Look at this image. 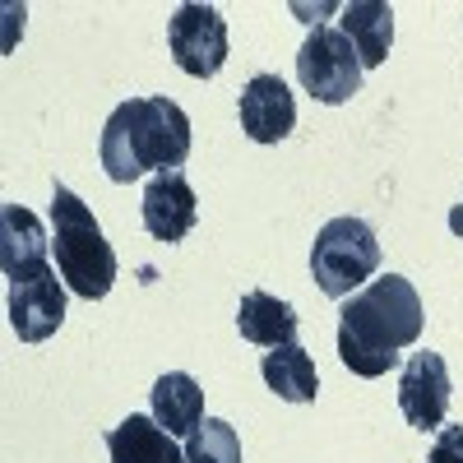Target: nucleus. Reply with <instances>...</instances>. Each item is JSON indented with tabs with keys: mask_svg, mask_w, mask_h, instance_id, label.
<instances>
[{
	"mask_svg": "<svg viewBox=\"0 0 463 463\" xmlns=\"http://www.w3.org/2000/svg\"><path fill=\"white\" fill-rule=\"evenodd\" d=\"M52 255H56V274L65 279L74 297L102 301L111 292L116 250L102 237L93 209L65 185H56V195H52Z\"/></svg>",
	"mask_w": 463,
	"mask_h": 463,
	"instance_id": "nucleus-3",
	"label": "nucleus"
},
{
	"mask_svg": "<svg viewBox=\"0 0 463 463\" xmlns=\"http://www.w3.org/2000/svg\"><path fill=\"white\" fill-rule=\"evenodd\" d=\"M185 463H241V436L232 421L204 417L195 436H185Z\"/></svg>",
	"mask_w": 463,
	"mask_h": 463,
	"instance_id": "nucleus-17",
	"label": "nucleus"
},
{
	"mask_svg": "<svg viewBox=\"0 0 463 463\" xmlns=\"http://www.w3.org/2000/svg\"><path fill=\"white\" fill-rule=\"evenodd\" d=\"M431 463H463V427H440L436 431Z\"/></svg>",
	"mask_w": 463,
	"mask_h": 463,
	"instance_id": "nucleus-18",
	"label": "nucleus"
},
{
	"mask_svg": "<svg viewBox=\"0 0 463 463\" xmlns=\"http://www.w3.org/2000/svg\"><path fill=\"white\" fill-rule=\"evenodd\" d=\"M399 408L408 427L417 431H440L449 412V371L440 353H412L403 375H399Z\"/></svg>",
	"mask_w": 463,
	"mask_h": 463,
	"instance_id": "nucleus-7",
	"label": "nucleus"
},
{
	"mask_svg": "<svg viewBox=\"0 0 463 463\" xmlns=\"http://www.w3.org/2000/svg\"><path fill=\"white\" fill-rule=\"evenodd\" d=\"M107 454L111 463H185V449L153 421V412H130L121 427H111Z\"/></svg>",
	"mask_w": 463,
	"mask_h": 463,
	"instance_id": "nucleus-12",
	"label": "nucleus"
},
{
	"mask_svg": "<svg viewBox=\"0 0 463 463\" xmlns=\"http://www.w3.org/2000/svg\"><path fill=\"white\" fill-rule=\"evenodd\" d=\"M190 158V116L172 98H130L102 126V172L130 185L144 172H176Z\"/></svg>",
	"mask_w": 463,
	"mask_h": 463,
	"instance_id": "nucleus-2",
	"label": "nucleus"
},
{
	"mask_svg": "<svg viewBox=\"0 0 463 463\" xmlns=\"http://www.w3.org/2000/svg\"><path fill=\"white\" fill-rule=\"evenodd\" d=\"M297 80L316 102L338 107L362 89V56L343 37V28L320 24V28H311V37H306L301 52H297Z\"/></svg>",
	"mask_w": 463,
	"mask_h": 463,
	"instance_id": "nucleus-5",
	"label": "nucleus"
},
{
	"mask_svg": "<svg viewBox=\"0 0 463 463\" xmlns=\"http://www.w3.org/2000/svg\"><path fill=\"white\" fill-rule=\"evenodd\" d=\"M260 375L264 384L274 390L283 403H316L320 394V375H316V362L301 343H283V347H269L264 362H260Z\"/></svg>",
	"mask_w": 463,
	"mask_h": 463,
	"instance_id": "nucleus-14",
	"label": "nucleus"
},
{
	"mask_svg": "<svg viewBox=\"0 0 463 463\" xmlns=\"http://www.w3.org/2000/svg\"><path fill=\"white\" fill-rule=\"evenodd\" d=\"M343 37L357 47L362 56V70H375L390 56V43H394V10L384 0H353L343 10Z\"/></svg>",
	"mask_w": 463,
	"mask_h": 463,
	"instance_id": "nucleus-15",
	"label": "nucleus"
},
{
	"mask_svg": "<svg viewBox=\"0 0 463 463\" xmlns=\"http://www.w3.org/2000/svg\"><path fill=\"white\" fill-rule=\"evenodd\" d=\"M153 421L167 436H195L204 421V390L195 375L185 371H167L158 384H153Z\"/></svg>",
	"mask_w": 463,
	"mask_h": 463,
	"instance_id": "nucleus-13",
	"label": "nucleus"
},
{
	"mask_svg": "<svg viewBox=\"0 0 463 463\" xmlns=\"http://www.w3.org/2000/svg\"><path fill=\"white\" fill-rule=\"evenodd\" d=\"M375 269H380V241L371 222L334 218L320 227V237L311 246V279L325 297L347 301L366 279H375Z\"/></svg>",
	"mask_w": 463,
	"mask_h": 463,
	"instance_id": "nucleus-4",
	"label": "nucleus"
},
{
	"mask_svg": "<svg viewBox=\"0 0 463 463\" xmlns=\"http://www.w3.org/2000/svg\"><path fill=\"white\" fill-rule=\"evenodd\" d=\"M237 329L255 347H283L297 343V311L269 292H246L237 306Z\"/></svg>",
	"mask_w": 463,
	"mask_h": 463,
	"instance_id": "nucleus-16",
	"label": "nucleus"
},
{
	"mask_svg": "<svg viewBox=\"0 0 463 463\" xmlns=\"http://www.w3.org/2000/svg\"><path fill=\"white\" fill-rule=\"evenodd\" d=\"M47 250H52L47 227L37 222L24 204H5V209H0V269H5L10 283L37 279L43 269H52Z\"/></svg>",
	"mask_w": 463,
	"mask_h": 463,
	"instance_id": "nucleus-10",
	"label": "nucleus"
},
{
	"mask_svg": "<svg viewBox=\"0 0 463 463\" xmlns=\"http://www.w3.org/2000/svg\"><path fill=\"white\" fill-rule=\"evenodd\" d=\"M241 130L255 139V144H279L292 135L297 126V102H292V89L279 80V74H255V80L241 89Z\"/></svg>",
	"mask_w": 463,
	"mask_h": 463,
	"instance_id": "nucleus-9",
	"label": "nucleus"
},
{
	"mask_svg": "<svg viewBox=\"0 0 463 463\" xmlns=\"http://www.w3.org/2000/svg\"><path fill=\"white\" fill-rule=\"evenodd\" d=\"M421 297L408 279L399 274H384L375 279L371 288L353 292L338 311V357L343 366L362 375V380H375L390 366H399L403 347H412L421 338Z\"/></svg>",
	"mask_w": 463,
	"mask_h": 463,
	"instance_id": "nucleus-1",
	"label": "nucleus"
},
{
	"mask_svg": "<svg viewBox=\"0 0 463 463\" xmlns=\"http://www.w3.org/2000/svg\"><path fill=\"white\" fill-rule=\"evenodd\" d=\"M449 227H454V237H463V200L449 209Z\"/></svg>",
	"mask_w": 463,
	"mask_h": 463,
	"instance_id": "nucleus-19",
	"label": "nucleus"
},
{
	"mask_svg": "<svg viewBox=\"0 0 463 463\" xmlns=\"http://www.w3.org/2000/svg\"><path fill=\"white\" fill-rule=\"evenodd\" d=\"M10 325L24 343H43L65 325V288L56 269H43L37 279L10 283Z\"/></svg>",
	"mask_w": 463,
	"mask_h": 463,
	"instance_id": "nucleus-8",
	"label": "nucleus"
},
{
	"mask_svg": "<svg viewBox=\"0 0 463 463\" xmlns=\"http://www.w3.org/2000/svg\"><path fill=\"white\" fill-rule=\"evenodd\" d=\"M167 47L181 74L190 80H213L227 65V24L213 5H181L167 24Z\"/></svg>",
	"mask_w": 463,
	"mask_h": 463,
	"instance_id": "nucleus-6",
	"label": "nucleus"
},
{
	"mask_svg": "<svg viewBox=\"0 0 463 463\" xmlns=\"http://www.w3.org/2000/svg\"><path fill=\"white\" fill-rule=\"evenodd\" d=\"M200 218V204H195V190L181 172H158L148 185H144V227L153 241H181L190 227Z\"/></svg>",
	"mask_w": 463,
	"mask_h": 463,
	"instance_id": "nucleus-11",
	"label": "nucleus"
}]
</instances>
